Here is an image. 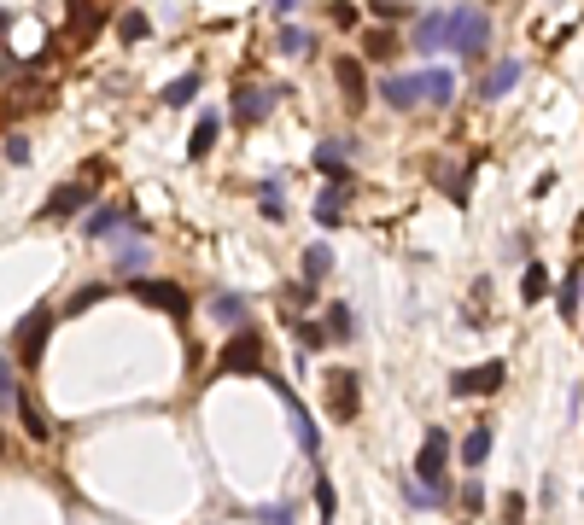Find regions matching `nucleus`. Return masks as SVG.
I'll use <instances>...</instances> for the list:
<instances>
[{
  "label": "nucleus",
  "mask_w": 584,
  "mask_h": 525,
  "mask_svg": "<svg viewBox=\"0 0 584 525\" xmlns=\"http://www.w3.org/2000/svg\"><path fill=\"white\" fill-rule=\"evenodd\" d=\"M450 47L468 59V65H479L491 47V18L479 6H450Z\"/></svg>",
  "instance_id": "obj_1"
},
{
  "label": "nucleus",
  "mask_w": 584,
  "mask_h": 525,
  "mask_svg": "<svg viewBox=\"0 0 584 525\" xmlns=\"http://www.w3.org/2000/svg\"><path fill=\"white\" fill-rule=\"evenodd\" d=\"M450 432L444 427H427V438H421V461H415V473H421V491H432V496H450Z\"/></svg>",
  "instance_id": "obj_2"
},
{
  "label": "nucleus",
  "mask_w": 584,
  "mask_h": 525,
  "mask_svg": "<svg viewBox=\"0 0 584 525\" xmlns=\"http://www.w3.org/2000/svg\"><path fill=\"white\" fill-rule=\"evenodd\" d=\"M257 368H264V339H257L252 327H240L228 345H222L217 373H257Z\"/></svg>",
  "instance_id": "obj_3"
},
{
  "label": "nucleus",
  "mask_w": 584,
  "mask_h": 525,
  "mask_svg": "<svg viewBox=\"0 0 584 525\" xmlns=\"http://www.w3.org/2000/svg\"><path fill=\"white\" fill-rule=\"evenodd\" d=\"M47 333H53V309H47V304H35L30 316L18 321V362H23V368H35V362H42Z\"/></svg>",
  "instance_id": "obj_4"
},
{
  "label": "nucleus",
  "mask_w": 584,
  "mask_h": 525,
  "mask_svg": "<svg viewBox=\"0 0 584 525\" xmlns=\"http://www.w3.org/2000/svg\"><path fill=\"white\" fill-rule=\"evenodd\" d=\"M357 403H363V385H357L351 368H333L328 373V415L333 420H357Z\"/></svg>",
  "instance_id": "obj_5"
},
{
  "label": "nucleus",
  "mask_w": 584,
  "mask_h": 525,
  "mask_svg": "<svg viewBox=\"0 0 584 525\" xmlns=\"http://www.w3.org/2000/svg\"><path fill=\"white\" fill-rule=\"evenodd\" d=\"M503 380H508L503 362H479V368H462V373L450 380V397H491Z\"/></svg>",
  "instance_id": "obj_6"
},
{
  "label": "nucleus",
  "mask_w": 584,
  "mask_h": 525,
  "mask_svg": "<svg viewBox=\"0 0 584 525\" xmlns=\"http://www.w3.org/2000/svg\"><path fill=\"white\" fill-rule=\"evenodd\" d=\"M129 292L141 298V304L164 309V316H181V309H188V292H181V286H170V281H134Z\"/></svg>",
  "instance_id": "obj_7"
},
{
  "label": "nucleus",
  "mask_w": 584,
  "mask_h": 525,
  "mask_svg": "<svg viewBox=\"0 0 584 525\" xmlns=\"http://www.w3.org/2000/svg\"><path fill=\"white\" fill-rule=\"evenodd\" d=\"M129 222H134V205H99V210H88L82 234H88V240H111V234H123Z\"/></svg>",
  "instance_id": "obj_8"
},
{
  "label": "nucleus",
  "mask_w": 584,
  "mask_h": 525,
  "mask_svg": "<svg viewBox=\"0 0 584 525\" xmlns=\"http://www.w3.org/2000/svg\"><path fill=\"white\" fill-rule=\"evenodd\" d=\"M415 47H421V53H439V47H450V6L421 12V18H415Z\"/></svg>",
  "instance_id": "obj_9"
},
{
  "label": "nucleus",
  "mask_w": 584,
  "mask_h": 525,
  "mask_svg": "<svg viewBox=\"0 0 584 525\" xmlns=\"http://www.w3.org/2000/svg\"><path fill=\"white\" fill-rule=\"evenodd\" d=\"M275 106H281L275 88H240V94H234V123H264Z\"/></svg>",
  "instance_id": "obj_10"
},
{
  "label": "nucleus",
  "mask_w": 584,
  "mask_h": 525,
  "mask_svg": "<svg viewBox=\"0 0 584 525\" xmlns=\"http://www.w3.org/2000/svg\"><path fill=\"white\" fill-rule=\"evenodd\" d=\"M94 198H99L94 187H82V181H65V187H59V193L42 205V216H77V210H88V205H94Z\"/></svg>",
  "instance_id": "obj_11"
},
{
  "label": "nucleus",
  "mask_w": 584,
  "mask_h": 525,
  "mask_svg": "<svg viewBox=\"0 0 584 525\" xmlns=\"http://www.w3.org/2000/svg\"><path fill=\"white\" fill-rule=\"evenodd\" d=\"M275 391H281V403H287V415H292L298 449H304V456H316V420H310V409H304V403H298V397H292V385H281V380H275Z\"/></svg>",
  "instance_id": "obj_12"
},
{
  "label": "nucleus",
  "mask_w": 584,
  "mask_h": 525,
  "mask_svg": "<svg viewBox=\"0 0 584 525\" xmlns=\"http://www.w3.org/2000/svg\"><path fill=\"white\" fill-rule=\"evenodd\" d=\"M333 82L345 88L351 106H368V77H363V59H333Z\"/></svg>",
  "instance_id": "obj_13"
},
{
  "label": "nucleus",
  "mask_w": 584,
  "mask_h": 525,
  "mask_svg": "<svg viewBox=\"0 0 584 525\" xmlns=\"http://www.w3.org/2000/svg\"><path fill=\"white\" fill-rule=\"evenodd\" d=\"M514 82H520V59H496L486 70V82H479V99H503Z\"/></svg>",
  "instance_id": "obj_14"
},
{
  "label": "nucleus",
  "mask_w": 584,
  "mask_h": 525,
  "mask_svg": "<svg viewBox=\"0 0 584 525\" xmlns=\"http://www.w3.org/2000/svg\"><path fill=\"white\" fill-rule=\"evenodd\" d=\"M345 198H351V181H328V193L316 198V222L321 228H333V222L345 216Z\"/></svg>",
  "instance_id": "obj_15"
},
{
  "label": "nucleus",
  "mask_w": 584,
  "mask_h": 525,
  "mask_svg": "<svg viewBox=\"0 0 584 525\" xmlns=\"http://www.w3.org/2000/svg\"><path fill=\"white\" fill-rule=\"evenodd\" d=\"M345 146L351 141H321L316 146V170L328 175V181H351V170H345Z\"/></svg>",
  "instance_id": "obj_16"
},
{
  "label": "nucleus",
  "mask_w": 584,
  "mask_h": 525,
  "mask_svg": "<svg viewBox=\"0 0 584 525\" xmlns=\"http://www.w3.org/2000/svg\"><path fill=\"white\" fill-rule=\"evenodd\" d=\"M380 99L392 111H409V106H421V88H415V77H386L380 82Z\"/></svg>",
  "instance_id": "obj_17"
},
{
  "label": "nucleus",
  "mask_w": 584,
  "mask_h": 525,
  "mask_svg": "<svg viewBox=\"0 0 584 525\" xmlns=\"http://www.w3.org/2000/svg\"><path fill=\"white\" fill-rule=\"evenodd\" d=\"M415 88L427 94V106H450V94H456V77H450V70H421V77H415Z\"/></svg>",
  "instance_id": "obj_18"
},
{
  "label": "nucleus",
  "mask_w": 584,
  "mask_h": 525,
  "mask_svg": "<svg viewBox=\"0 0 584 525\" xmlns=\"http://www.w3.org/2000/svg\"><path fill=\"white\" fill-rule=\"evenodd\" d=\"M210 316H217V321H228V327H246L252 304H246L240 292H217V298H210Z\"/></svg>",
  "instance_id": "obj_19"
},
{
  "label": "nucleus",
  "mask_w": 584,
  "mask_h": 525,
  "mask_svg": "<svg viewBox=\"0 0 584 525\" xmlns=\"http://www.w3.org/2000/svg\"><path fill=\"white\" fill-rule=\"evenodd\" d=\"M217 129H222V117H217V111H199V123H193V141H188V158H205L210 146H217Z\"/></svg>",
  "instance_id": "obj_20"
},
{
  "label": "nucleus",
  "mask_w": 584,
  "mask_h": 525,
  "mask_svg": "<svg viewBox=\"0 0 584 525\" xmlns=\"http://www.w3.org/2000/svg\"><path fill=\"white\" fill-rule=\"evenodd\" d=\"M351 327H357V321H351V304H328V316H321V333L345 345V339H357Z\"/></svg>",
  "instance_id": "obj_21"
},
{
  "label": "nucleus",
  "mask_w": 584,
  "mask_h": 525,
  "mask_svg": "<svg viewBox=\"0 0 584 525\" xmlns=\"http://www.w3.org/2000/svg\"><path fill=\"white\" fill-rule=\"evenodd\" d=\"M18 420H23V432H30L35 444H47V432H53V427H47V415H42V409H35V397H30V391L18 397Z\"/></svg>",
  "instance_id": "obj_22"
},
{
  "label": "nucleus",
  "mask_w": 584,
  "mask_h": 525,
  "mask_svg": "<svg viewBox=\"0 0 584 525\" xmlns=\"http://www.w3.org/2000/svg\"><path fill=\"white\" fill-rule=\"evenodd\" d=\"M257 210H264L269 222H287V193H281V181H264V187H257Z\"/></svg>",
  "instance_id": "obj_23"
},
{
  "label": "nucleus",
  "mask_w": 584,
  "mask_h": 525,
  "mask_svg": "<svg viewBox=\"0 0 584 525\" xmlns=\"http://www.w3.org/2000/svg\"><path fill=\"white\" fill-rule=\"evenodd\" d=\"M23 385H18V368H12V356L0 350V409H18Z\"/></svg>",
  "instance_id": "obj_24"
},
{
  "label": "nucleus",
  "mask_w": 584,
  "mask_h": 525,
  "mask_svg": "<svg viewBox=\"0 0 584 525\" xmlns=\"http://www.w3.org/2000/svg\"><path fill=\"white\" fill-rule=\"evenodd\" d=\"M486 456H491V427H474L462 438V461H468V467H479Z\"/></svg>",
  "instance_id": "obj_25"
},
{
  "label": "nucleus",
  "mask_w": 584,
  "mask_h": 525,
  "mask_svg": "<svg viewBox=\"0 0 584 525\" xmlns=\"http://www.w3.org/2000/svg\"><path fill=\"white\" fill-rule=\"evenodd\" d=\"M275 47H281V53H310V47H316V41H310V30H298V23H281V35H275Z\"/></svg>",
  "instance_id": "obj_26"
},
{
  "label": "nucleus",
  "mask_w": 584,
  "mask_h": 525,
  "mask_svg": "<svg viewBox=\"0 0 584 525\" xmlns=\"http://www.w3.org/2000/svg\"><path fill=\"white\" fill-rule=\"evenodd\" d=\"M328 269H333V252H328V245H310V252H304V286H316Z\"/></svg>",
  "instance_id": "obj_27"
},
{
  "label": "nucleus",
  "mask_w": 584,
  "mask_h": 525,
  "mask_svg": "<svg viewBox=\"0 0 584 525\" xmlns=\"http://www.w3.org/2000/svg\"><path fill=\"white\" fill-rule=\"evenodd\" d=\"M141 262H146V240L117 245V274H134V281H141Z\"/></svg>",
  "instance_id": "obj_28"
},
{
  "label": "nucleus",
  "mask_w": 584,
  "mask_h": 525,
  "mask_svg": "<svg viewBox=\"0 0 584 525\" xmlns=\"http://www.w3.org/2000/svg\"><path fill=\"white\" fill-rule=\"evenodd\" d=\"M543 292H550V274H543V262H526V281H520V298H526V304H538Z\"/></svg>",
  "instance_id": "obj_29"
},
{
  "label": "nucleus",
  "mask_w": 584,
  "mask_h": 525,
  "mask_svg": "<svg viewBox=\"0 0 584 525\" xmlns=\"http://www.w3.org/2000/svg\"><path fill=\"white\" fill-rule=\"evenodd\" d=\"M193 94H199V77H176V82L164 88V106H188Z\"/></svg>",
  "instance_id": "obj_30"
},
{
  "label": "nucleus",
  "mask_w": 584,
  "mask_h": 525,
  "mask_svg": "<svg viewBox=\"0 0 584 525\" xmlns=\"http://www.w3.org/2000/svg\"><path fill=\"white\" fill-rule=\"evenodd\" d=\"M146 30H153V23H146V12H123V18H117V35H123V41H141Z\"/></svg>",
  "instance_id": "obj_31"
},
{
  "label": "nucleus",
  "mask_w": 584,
  "mask_h": 525,
  "mask_svg": "<svg viewBox=\"0 0 584 525\" xmlns=\"http://www.w3.org/2000/svg\"><path fill=\"white\" fill-rule=\"evenodd\" d=\"M392 53H397V41H392V35H386V30H368V59H380V65H386Z\"/></svg>",
  "instance_id": "obj_32"
},
{
  "label": "nucleus",
  "mask_w": 584,
  "mask_h": 525,
  "mask_svg": "<svg viewBox=\"0 0 584 525\" xmlns=\"http://www.w3.org/2000/svg\"><path fill=\"white\" fill-rule=\"evenodd\" d=\"M439 187H444V193L456 198V205H468V181H462V175H456V170H439Z\"/></svg>",
  "instance_id": "obj_33"
},
{
  "label": "nucleus",
  "mask_w": 584,
  "mask_h": 525,
  "mask_svg": "<svg viewBox=\"0 0 584 525\" xmlns=\"http://www.w3.org/2000/svg\"><path fill=\"white\" fill-rule=\"evenodd\" d=\"M316 508H321L328 520H333V508H339V491H333L328 479H316ZM328 520H321V525H328Z\"/></svg>",
  "instance_id": "obj_34"
},
{
  "label": "nucleus",
  "mask_w": 584,
  "mask_h": 525,
  "mask_svg": "<svg viewBox=\"0 0 584 525\" xmlns=\"http://www.w3.org/2000/svg\"><path fill=\"white\" fill-rule=\"evenodd\" d=\"M579 286H584V274L573 269V274H567V286H561V316H573V309H579Z\"/></svg>",
  "instance_id": "obj_35"
},
{
  "label": "nucleus",
  "mask_w": 584,
  "mask_h": 525,
  "mask_svg": "<svg viewBox=\"0 0 584 525\" xmlns=\"http://www.w3.org/2000/svg\"><path fill=\"white\" fill-rule=\"evenodd\" d=\"M6 164H30V141L23 134H6Z\"/></svg>",
  "instance_id": "obj_36"
},
{
  "label": "nucleus",
  "mask_w": 584,
  "mask_h": 525,
  "mask_svg": "<svg viewBox=\"0 0 584 525\" xmlns=\"http://www.w3.org/2000/svg\"><path fill=\"white\" fill-rule=\"evenodd\" d=\"M287 304H292V309H310V304H316V286H304V281L287 286Z\"/></svg>",
  "instance_id": "obj_37"
},
{
  "label": "nucleus",
  "mask_w": 584,
  "mask_h": 525,
  "mask_svg": "<svg viewBox=\"0 0 584 525\" xmlns=\"http://www.w3.org/2000/svg\"><path fill=\"white\" fill-rule=\"evenodd\" d=\"M99 298H106V286H82V292L70 298V316H77V309H88V304H99Z\"/></svg>",
  "instance_id": "obj_38"
},
{
  "label": "nucleus",
  "mask_w": 584,
  "mask_h": 525,
  "mask_svg": "<svg viewBox=\"0 0 584 525\" xmlns=\"http://www.w3.org/2000/svg\"><path fill=\"white\" fill-rule=\"evenodd\" d=\"M403 12H409L403 0H380V6H375V18H380V23H397V18H403Z\"/></svg>",
  "instance_id": "obj_39"
},
{
  "label": "nucleus",
  "mask_w": 584,
  "mask_h": 525,
  "mask_svg": "<svg viewBox=\"0 0 584 525\" xmlns=\"http://www.w3.org/2000/svg\"><path fill=\"white\" fill-rule=\"evenodd\" d=\"M462 502H468V514H474V508H486V484H479V479H468V491H462Z\"/></svg>",
  "instance_id": "obj_40"
},
{
  "label": "nucleus",
  "mask_w": 584,
  "mask_h": 525,
  "mask_svg": "<svg viewBox=\"0 0 584 525\" xmlns=\"http://www.w3.org/2000/svg\"><path fill=\"white\" fill-rule=\"evenodd\" d=\"M298 339L316 350V345H328V333H321V321H304V327H298Z\"/></svg>",
  "instance_id": "obj_41"
},
{
  "label": "nucleus",
  "mask_w": 584,
  "mask_h": 525,
  "mask_svg": "<svg viewBox=\"0 0 584 525\" xmlns=\"http://www.w3.org/2000/svg\"><path fill=\"white\" fill-rule=\"evenodd\" d=\"M333 23H339V30H351V23H357V6H351V0H339V6H333Z\"/></svg>",
  "instance_id": "obj_42"
},
{
  "label": "nucleus",
  "mask_w": 584,
  "mask_h": 525,
  "mask_svg": "<svg viewBox=\"0 0 584 525\" xmlns=\"http://www.w3.org/2000/svg\"><path fill=\"white\" fill-rule=\"evenodd\" d=\"M520 514H526V502H520V496H503V520L520 525Z\"/></svg>",
  "instance_id": "obj_43"
},
{
  "label": "nucleus",
  "mask_w": 584,
  "mask_h": 525,
  "mask_svg": "<svg viewBox=\"0 0 584 525\" xmlns=\"http://www.w3.org/2000/svg\"><path fill=\"white\" fill-rule=\"evenodd\" d=\"M257 520H264V525H292V514H287V508H264Z\"/></svg>",
  "instance_id": "obj_44"
},
{
  "label": "nucleus",
  "mask_w": 584,
  "mask_h": 525,
  "mask_svg": "<svg viewBox=\"0 0 584 525\" xmlns=\"http://www.w3.org/2000/svg\"><path fill=\"white\" fill-rule=\"evenodd\" d=\"M6 30H12V12H6V6H0V35H6Z\"/></svg>",
  "instance_id": "obj_45"
},
{
  "label": "nucleus",
  "mask_w": 584,
  "mask_h": 525,
  "mask_svg": "<svg viewBox=\"0 0 584 525\" xmlns=\"http://www.w3.org/2000/svg\"><path fill=\"white\" fill-rule=\"evenodd\" d=\"M0 70H12V59H6V53H0Z\"/></svg>",
  "instance_id": "obj_46"
}]
</instances>
